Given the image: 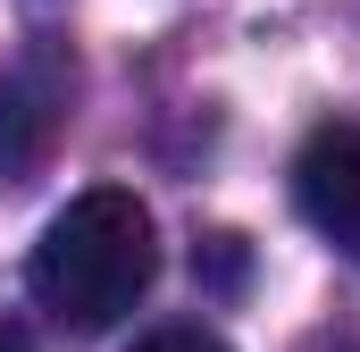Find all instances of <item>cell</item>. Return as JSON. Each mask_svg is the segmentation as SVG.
Listing matches in <instances>:
<instances>
[{
    "mask_svg": "<svg viewBox=\"0 0 360 352\" xmlns=\"http://www.w3.org/2000/svg\"><path fill=\"white\" fill-rule=\"evenodd\" d=\"M151 277H160V227H151L143 193H126V184L76 193V201L42 227V244H34V260H25L34 302H42L68 336L117 327V319L151 294Z\"/></svg>",
    "mask_w": 360,
    "mask_h": 352,
    "instance_id": "6da1fadb",
    "label": "cell"
},
{
    "mask_svg": "<svg viewBox=\"0 0 360 352\" xmlns=\"http://www.w3.org/2000/svg\"><path fill=\"white\" fill-rule=\"evenodd\" d=\"M293 201H302V218H310L344 260H360V126L352 118H335V126H319V134L302 143V160H293Z\"/></svg>",
    "mask_w": 360,
    "mask_h": 352,
    "instance_id": "7a4b0ae2",
    "label": "cell"
},
{
    "mask_svg": "<svg viewBox=\"0 0 360 352\" xmlns=\"http://www.w3.org/2000/svg\"><path fill=\"white\" fill-rule=\"evenodd\" d=\"M68 84L76 76H68L59 51H25V59L0 68V176H25L51 151V134L68 118Z\"/></svg>",
    "mask_w": 360,
    "mask_h": 352,
    "instance_id": "3957f363",
    "label": "cell"
},
{
    "mask_svg": "<svg viewBox=\"0 0 360 352\" xmlns=\"http://www.w3.org/2000/svg\"><path fill=\"white\" fill-rule=\"evenodd\" d=\"M134 352H235L226 336H210V327H151Z\"/></svg>",
    "mask_w": 360,
    "mask_h": 352,
    "instance_id": "277c9868",
    "label": "cell"
},
{
    "mask_svg": "<svg viewBox=\"0 0 360 352\" xmlns=\"http://www.w3.org/2000/svg\"><path fill=\"white\" fill-rule=\"evenodd\" d=\"M0 352H25V336H17V327H8V319H0Z\"/></svg>",
    "mask_w": 360,
    "mask_h": 352,
    "instance_id": "5b68a950",
    "label": "cell"
},
{
    "mask_svg": "<svg viewBox=\"0 0 360 352\" xmlns=\"http://www.w3.org/2000/svg\"><path fill=\"white\" fill-rule=\"evenodd\" d=\"M335 352H360V344H335Z\"/></svg>",
    "mask_w": 360,
    "mask_h": 352,
    "instance_id": "8992f818",
    "label": "cell"
}]
</instances>
